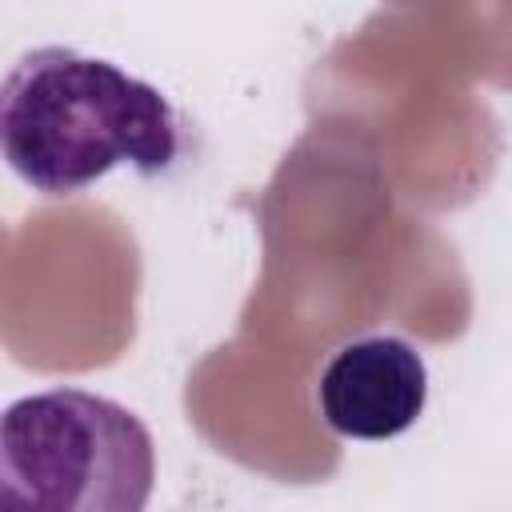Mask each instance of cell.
Instances as JSON below:
<instances>
[{
	"label": "cell",
	"instance_id": "1",
	"mask_svg": "<svg viewBox=\"0 0 512 512\" xmlns=\"http://www.w3.org/2000/svg\"><path fill=\"white\" fill-rule=\"evenodd\" d=\"M0 144L24 184L44 196H76L120 164L140 176L168 172L180 156V120L156 84L52 44L8 68Z\"/></svg>",
	"mask_w": 512,
	"mask_h": 512
},
{
	"label": "cell",
	"instance_id": "2",
	"mask_svg": "<svg viewBox=\"0 0 512 512\" xmlns=\"http://www.w3.org/2000/svg\"><path fill=\"white\" fill-rule=\"evenodd\" d=\"M156 484L148 424L96 392L48 388L0 424V512H144Z\"/></svg>",
	"mask_w": 512,
	"mask_h": 512
},
{
	"label": "cell",
	"instance_id": "3",
	"mask_svg": "<svg viewBox=\"0 0 512 512\" xmlns=\"http://www.w3.org/2000/svg\"><path fill=\"white\" fill-rule=\"evenodd\" d=\"M320 416L332 432L352 440H388L416 424L428 400V368L400 336H368L344 344L320 384Z\"/></svg>",
	"mask_w": 512,
	"mask_h": 512
}]
</instances>
